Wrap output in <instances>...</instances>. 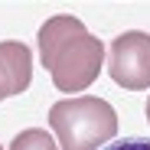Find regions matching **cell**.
Wrapping results in <instances>:
<instances>
[{"instance_id": "5b68a950", "label": "cell", "mask_w": 150, "mask_h": 150, "mask_svg": "<svg viewBox=\"0 0 150 150\" xmlns=\"http://www.w3.org/2000/svg\"><path fill=\"white\" fill-rule=\"evenodd\" d=\"M10 150H59V144L49 137L42 127H30V131H20L13 137Z\"/></svg>"}, {"instance_id": "8992f818", "label": "cell", "mask_w": 150, "mask_h": 150, "mask_svg": "<svg viewBox=\"0 0 150 150\" xmlns=\"http://www.w3.org/2000/svg\"><path fill=\"white\" fill-rule=\"evenodd\" d=\"M101 150H150V137H121L105 144Z\"/></svg>"}, {"instance_id": "ba28073f", "label": "cell", "mask_w": 150, "mask_h": 150, "mask_svg": "<svg viewBox=\"0 0 150 150\" xmlns=\"http://www.w3.org/2000/svg\"><path fill=\"white\" fill-rule=\"evenodd\" d=\"M0 150H4V147H0Z\"/></svg>"}, {"instance_id": "277c9868", "label": "cell", "mask_w": 150, "mask_h": 150, "mask_svg": "<svg viewBox=\"0 0 150 150\" xmlns=\"http://www.w3.org/2000/svg\"><path fill=\"white\" fill-rule=\"evenodd\" d=\"M30 79H33V52L16 39L0 42V101L26 91Z\"/></svg>"}, {"instance_id": "3957f363", "label": "cell", "mask_w": 150, "mask_h": 150, "mask_svg": "<svg viewBox=\"0 0 150 150\" xmlns=\"http://www.w3.org/2000/svg\"><path fill=\"white\" fill-rule=\"evenodd\" d=\"M108 75L127 91L150 88V36L140 30L114 36L108 46Z\"/></svg>"}, {"instance_id": "7a4b0ae2", "label": "cell", "mask_w": 150, "mask_h": 150, "mask_svg": "<svg viewBox=\"0 0 150 150\" xmlns=\"http://www.w3.org/2000/svg\"><path fill=\"white\" fill-rule=\"evenodd\" d=\"M49 127L62 150H101L117 134V111L98 95L62 98L49 108Z\"/></svg>"}, {"instance_id": "52a82bcc", "label": "cell", "mask_w": 150, "mask_h": 150, "mask_svg": "<svg viewBox=\"0 0 150 150\" xmlns=\"http://www.w3.org/2000/svg\"><path fill=\"white\" fill-rule=\"evenodd\" d=\"M147 121H150V95H147Z\"/></svg>"}, {"instance_id": "6da1fadb", "label": "cell", "mask_w": 150, "mask_h": 150, "mask_svg": "<svg viewBox=\"0 0 150 150\" xmlns=\"http://www.w3.org/2000/svg\"><path fill=\"white\" fill-rule=\"evenodd\" d=\"M39 59L52 75V85L65 95H79L85 91L105 65V46L98 42L85 30V23L79 16H49L39 26Z\"/></svg>"}]
</instances>
